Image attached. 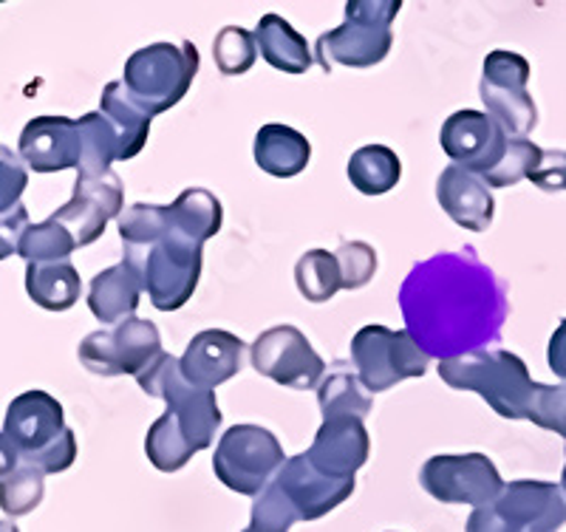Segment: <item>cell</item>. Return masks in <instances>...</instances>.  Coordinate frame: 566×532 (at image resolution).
I'll list each match as a JSON object with an SVG mask.
<instances>
[{
  "label": "cell",
  "instance_id": "obj_21",
  "mask_svg": "<svg viewBox=\"0 0 566 532\" xmlns=\"http://www.w3.org/2000/svg\"><path fill=\"white\" fill-rule=\"evenodd\" d=\"M368 453H371V439L363 419L335 417L323 419L315 442L306 450V459L321 473L335 476V479H354V473L368 462Z\"/></svg>",
  "mask_w": 566,
  "mask_h": 532
},
{
  "label": "cell",
  "instance_id": "obj_28",
  "mask_svg": "<svg viewBox=\"0 0 566 532\" xmlns=\"http://www.w3.org/2000/svg\"><path fill=\"white\" fill-rule=\"evenodd\" d=\"M348 179L363 196H386L402 179V161L386 145H366L348 159Z\"/></svg>",
  "mask_w": 566,
  "mask_h": 532
},
{
  "label": "cell",
  "instance_id": "obj_34",
  "mask_svg": "<svg viewBox=\"0 0 566 532\" xmlns=\"http://www.w3.org/2000/svg\"><path fill=\"white\" fill-rule=\"evenodd\" d=\"M212 58L224 77H239L255 65L258 45L252 32L239 27H227L212 40Z\"/></svg>",
  "mask_w": 566,
  "mask_h": 532
},
{
  "label": "cell",
  "instance_id": "obj_38",
  "mask_svg": "<svg viewBox=\"0 0 566 532\" xmlns=\"http://www.w3.org/2000/svg\"><path fill=\"white\" fill-rule=\"evenodd\" d=\"M530 423L544 430H553L566 439V383L564 385H535Z\"/></svg>",
  "mask_w": 566,
  "mask_h": 532
},
{
  "label": "cell",
  "instance_id": "obj_17",
  "mask_svg": "<svg viewBox=\"0 0 566 532\" xmlns=\"http://www.w3.org/2000/svg\"><path fill=\"white\" fill-rule=\"evenodd\" d=\"M493 510L515 532H558L566 524V496L553 481H510Z\"/></svg>",
  "mask_w": 566,
  "mask_h": 532
},
{
  "label": "cell",
  "instance_id": "obj_19",
  "mask_svg": "<svg viewBox=\"0 0 566 532\" xmlns=\"http://www.w3.org/2000/svg\"><path fill=\"white\" fill-rule=\"evenodd\" d=\"M65 430V410L52 394L27 392L12 399L3 419V434L18 445L20 462L45 450Z\"/></svg>",
  "mask_w": 566,
  "mask_h": 532
},
{
  "label": "cell",
  "instance_id": "obj_16",
  "mask_svg": "<svg viewBox=\"0 0 566 532\" xmlns=\"http://www.w3.org/2000/svg\"><path fill=\"white\" fill-rule=\"evenodd\" d=\"M18 156L34 174H60L83 161V134L69 116H34L18 142Z\"/></svg>",
  "mask_w": 566,
  "mask_h": 532
},
{
  "label": "cell",
  "instance_id": "obj_4",
  "mask_svg": "<svg viewBox=\"0 0 566 532\" xmlns=\"http://www.w3.org/2000/svg\"><path fill=\"white\" fill-rule=\"evenodd\" d=\"M125 263L159 312H176L193 298L201 278V244L174 230L145 244H125Z\"/></svg>",
  "mask_w": 566,
  "mask_h": 532
},
{
  "label": "cell",
  "instance_id": "obj_47",
  "mask_svg": "<svg viewBox=\"0 0 566 532\" xmlns=\"http://www.w3.org/2000/svg\"><path fill=\"white\" fill-rule=\"evenodd\" d=\"M560 490H564L566 496V465H564V473H560Z\"/></svg>",
  "mask_w": 566,
  "mask_h": 532
},
{
  "label": "cell",
  "instance_id": "obj_44",
  "mask_svg": "<svg viewBox=\"0 0 566 532\" xmlns=\"http://www.w3.org/2000/svg\"><path fill=\"white\" fill-rule=\"evenodd\" d=\"M547 359H549V368H553L555 377H558L560 383H566V317L558 323V328L553 332V337H549Z\"/></svg>",
  "mask_w": 566,
  "mask_h": 532
},
{
  "label": "cell",
  "instance_id": "obj_6",
  "mask_svg": "<svg viewBox=\"0 0 566 532\" xmlns=\"http://www.w3.org/2000/svg\"><path fill=\"white\" fill-rule=\"evenodd\" d=\"M399 0H348L346 23L317 38V63L323 71L332 65L371 69L391 52V23L399 14Z\"/></svg>",
  "mask_w": 566,
  "mask_h": 532
},
{
  "label": "cell",
  "instance_id": "obj_46",
  "mask_svg": "<svg viewBox=\"0 0 566 532\" xmlns=\"http://www.w3.org/2000/svg\"><path fill=\"white\" fill-rule=\"evenodd\" d=\"M0 532H20L14 521H0Z\"/></svg>",
  "mask_w": 566,
  "mask_h": 532
},
{
  "label": "cell",
  "instance_id": "obj_26",
  "mask_svg": "<svg viewBox=\"0 0 566 532\" xmlns=\"http://www.w3.org/2000/svg\"><path fill=\"white\" fill-rule=\"evenodd\" d=\"M27 292L45 312H69L80 301L83 281H80L77 267L71 261L29 263Z\"/></svg>",
  "mask_w": 566,
  "mask_h": 532
},
{
  "label": "cell",
  "instance_id": "obj_2",
  "mask_svg": "<svg viewBox=\"0 0 566 532\" xmlns=\"http://www.w3.org/2000/svg\"><path fill=\"white\" fill-rule=\"evenodd\" d=\"M439 377L453 392H473L504 419H530L535 397V379L530 377L524 359L502 348L459 354L439 359Z\"/></svg>",
  "mask_w": 566,
  "mask_h": 532
},
{
  "label": "cell",
  "instance_id": "obj_25",
  "mask_svg": "<svg viewBox=\"0 0 566 532\" xmlns=\"http://www.w3.org/2000/svg\"><path fill=\"white\" fill-rule=\"evenodd\" d=\"M252 38H255L261 58L275 71L306 74L312 69V54L306 38L297 34L281 14H264V18L258 20Z\"/></svg>",
  "mask_w": 566,
  "mask_h": 532
},
{
  "label": "cell",
  "instance_id": "obj_14",
  "mask_svg": "<svg viewBox=\"0 0 566 532\" xmlns=\"http://www.w3.org/2000/svg\"><path fill=\"white\" fill-rule=\"evenodd\" d=\"M125 212V187L123 179L108 170L97 176H77L74 196L69 205L60 207L52 219L69 230L74 244L91 247L97 238H103L105 225L119 219Z\"/></svg>",
  "mask_w": 566,
  "mask_h": 532
},
{
  "label": "cell",
  "instance_id": "obj_27",
  "mask_svg": "<svg viewBox=\"0 0 566 532\" xmlns=\"http://www.w3.org/2000/svg\"><path fill=\"white\" fill-rule=\"evenodd\" d=\"M168 216L174 230L187 236L190 241H196V244L210 241V238L221 230V225H224L221 201L216 199L210 190H201V187L185 190L179 199L170 201Z\"/></svg>",
  "mask_w": 566,
  "mask_h": 532
},
{
  "label": "cell",
  "instance_id": "obj_48",
  "mask_svg": "<svg viewBox=\"0 0 566 532\" xmlns=\"http://www.w3.org/2000/svg\"><path fill=\"white\" fill-rule=\"evenodd\" d=\"M244 532H250V530H244Z\"/></svg>",
  "mask_w": 566,
  "mask_h": 532
},
{
  "label": "cell",
  "instance_id": "obj_20",
  "mask_svg": "<svg viewBox=\"0 0 566 532\" xmlns=\"http://www.w3.org/2000/svg\"><path fill=\"white\" fill-rule=\"evenodd\" d=\"M244 341L224 328H207L196 334L179 357V372L187 383L205 392H216L221 383H230L244 366Z\"/></svg>",
  "mask_w": 566,
  "mask_h": 532
},
{
  "label": "cell",
  "instance_id": "obj_41",
  "mask_svg": "<svg viewBox=\"0 0 566 532\" xmlns=\"http://www.w3.org/2000/svg\"><path fill=\"white\" fill-rule=\"evenodd\" d=\"M530 181L547 192L566 190V150H544Z\"/></svg>",
  "mask_w": 566,
  "mask_h": 532
},
{
  "label": "cell",
  "instance_id": "obj_13",
  "mask_svg": "<svg viewBox=\"0 0 566 532\" xmlns=\"http://www.w3.org/2000/svg\"><path fill=\"white\" fill-rule=\"evenodd\" d=\"M250 359L261 377L297 392L317 388L326 374L323 357L297 326H272L258 334L250 346Z\"/></svg>",
  "mask_w": 566,
  "mask_h": 532
},
{
  "label": "cell",
  "instance_id": "obj_18",
  "mask_svg": "<svg viewBox=\"0 0 566 532\" xmlns=\"http://www.w3.org/2000/svg\"><path fill=\"white\" fill-rule=\"evenodd\" d=\"M275 484L292 501L301 521L323 519L354 493V479H335V476L321 473L312 468L306 453L286 459L275 473Z\"/></svg>",
  "mask_w": 566,
  "mask_h": 532
},
{
  "label": "cell",
  "instance_id": "obj_40",
  "mask_svg": "<svg viewBox=\"0 0 566 532\" xmlns=\"http://www.w3.org/2000/svg\"><path fill=\"white\" fill-rule=\"evenodd\" d=\"M77 459V439H74V430L65 428L57 439L45 450H40L38 456H32L29 462L23 465H32V468L43 470L45 476L49 473H65V470L74 465Z\"/></svg>",
  "mask_w": 566,
  "mask_h": 532
},
{
  "label": "cell",
  "instance_id": "obj_8",
  "mask_svg": "<svg viewBox=\"0 0 566 532\" xmlns=\"http://www.w3.org/2000/svg\"><path fill=\"white\" fill-rule=\"evenodd\" d=\"M281 442L272 430L261 425H235L224 430V437L212 453L216 479L239 496H258L270 484L272 476L283 468Z\"/></svg>",
  "mask_w": 566,
  "mask_h": 532
},
{
  "label": "cell",
  "instance_id": "obj_45",
  "mask_svg": "<svg viewBox=\"0 0 566 532\" xmlns=\"http://www.w3.org/2000/svg\"><path fill=\"white\" fill-rule=\"evenodd\" d=\"M20 468V450L12 439L0 430V479L12 476Z\"/></svg>",
  "mask_w": 566,
  "mask_h": 532
},
{
  "label": "cell",
  "instance_id": "obj_31",
  "mask_svg": "<svg viewBox=\"0 0 566 532\" xmlns=\"http://www.w3.org/2000/svg\"><path fill=\"white\" fill-rule=\"evenodd\" d=\"M295 283L301 295L312 303H326L340 292V267L335 252L310 250L295 267Z\"/></svg>",
  "mask_w": 566,
  "mask_h": 532
},
{
  "label": "cell",
  "instance_id": "obj_43",
  "mask_svg": "<svg viewBox=\"0 0 566 532\" xmlns=\"http://www.w3.org/2000/svg\"><path fill=\"white\" fill-rule=\"evenodd\" d=\"M464 532H515V530L502 519V515L495 513L493 504H490V507H479V510L470 513Z\"/></svg>",
  "mask_w": 566,
  "mask_h": 532
},
{
  "label": "cell",
  "instance_id": "obj_37",
  "mask_svg": "<svg viewBox=\"0 0 566 532\" xmlns=\"http://www.w3.org/2000/svg\"><path fill=\"white\" fill-rule=\"evenodd\" d=\"M335 258L337 267H340V286L348 292L366 286L377 272V252L366 241H340Z\"/></svg>",
  "mask_w": 566,
  "mask_h": 532
},
{
  "label": "cell",
  "instance_id": "obj_33",
  "mask_svg": "<svg viewBox=\"0 0 566 532\" xmlns=\"http://www.w3.org/2000/svg\"><path fill=\"white\" fill-rule=\"evenodd\" d=\"M77 250L74 238L65 227L54 219H45L43 225H29L18 247V255L27 258V263H49V261H69L71 252Z\"/></svg>",
  "mask_w": 566,
  "mask_h": 532
},
{
  "label": "cell",
  "instance_id": "obj_35",
  "mask_svg": "<svg viewBox=\"0 0 566 532\" xmlns=\"http://www.w3.org/2000/svg\"><path fill=\"white\" fill-rule=\"evenodd\" d=\"M541 156H544V148H538L535 142L510 139L502 161H499L490 174H484L482 181L490 187V190H493V187L499 190V187L518 185V181L530 179V174L538 167Z\"/></svg>",
  "mask_w": 566,
  "mask_h": 532
},
{
  "label": "cell",
  "instance_id": "obj_23",
  "mask_svg": "<svg viewBox=\"0 0 566 532\" xmlns=\"http://www.w3.org/2000/svg\"><path fill=\"white\" fill-rule=\"evenodd\" d=\"M142 281L128 263H116L111 270L99 272L88 289V309L105 326H119L123 321L134 317L142 298Z\"/></svg>",
  "mask_w": 566,
  "mask_h": 532
},
{
  "label": "cell",
  "instance_id": "obj_1",
  "mask_svg": "<svg viewBox=\"0 0 566 532\" xmlns=\"http://www.w3.org/2000/svg\"><path fill=\"white\" fill-rule=\"evenodd\" d=\"M406 332L428 357L451 359L499 341L507 321V286L473 250L417 263L402 283Z\"/></svg>",
  "mask_w": 566,
  "mask_h": 532
},
{
  "label": "cell",
  "instance_id": "obj_24",
  "mask_svg": "<svg viewBox=\"0 0 566 532\" xmlns=\"http://www.w3.org/2000/svg\"><path fill=\"white\" fill-rule=\"evenodd\" d=\"M255 165L275 179H292L303 174L312 159V145L301 131L290 125H264L255 134Z\"/></svg>",
  "mask_w": 566,
  "mask_h": 532
},
{
  "label": "cell",
  "instance_id": "obj_29",
  "mask_svg": "<svg viewBox=\"0 0 566 532\" xmlns=\"http://www.w3.org/2000/svg\"><path fill=\"white\" fill-rule=\"evenodd\" d=\"M317 403H321L323 419L335 417H357L366 419L371 414V394L363 388L360 377L346 368L328 372V377L317 385Z\"/></svg>",
  "mask_w": 566,
  "mask_h": 532
},
{
  "label": "cell",
  "instance_id": "obj_42",
  "mask_svg": "<svg viewBox=\"0 0 566 532\" xmlns=\"http://www.w3.org/2000/svg\"><path fill=\"white\" fill-rule=\"evenodd\" d=\"M29 230V212L27 207L18 205L9 212L0 216V261H7L9 255H14L20 247V238Z\"/></svg>",
  "mask_w": 566,
  "mask_h": 532
},
{
  "label": "cell",
  "instance_id": "obj_36",
  "mask_svg": "<svg viewBox=\"0 0 566 532\" xmlns=\"http://www.w3.org/2000/svg\"><path fill=\"white\" fill-rule=\"evenodd\" d=\"M301 521L297 510L292 507V501L283 496V490L277 488L275 481H270L261 493L255 496V504H252L250 515V532H290L292 524Z\"/></svg>",
  "mask_w": 566,
  "mask_h": 532
},
{
  "label": "cell",
  "instance_id": "obj_12",
  "mask_svg": "<svg viewBox=\"0 0 566 532\" xmlns=\"http://www.w3.org/2000/svg\"><path fill=\"white\" fill-rule=\"evenodd\" d=\"M419 481L442 504H495L502 496L504 479L484 453H442L431 456L419 470Z\"/></svg>",
  "mask_w": 566,
  "mask_h": 532
},
{
  "label": "cell",
  "instance_id": "obj_15",
  "mask_svg": "<svg viewBox=\"0 0 566 532\" xmlns=\"http://www.w3.org/2000/svg\"><path fill=\"white\" fill-rule=\"evenodd\" d=\"M439 142H442L444 156H451L453 165L468 170V174L484 176L502 161L510 136L490 114L464 108L444 119Z\"/></svg>",
  "mask_w": 566,
  "mask_h": 532
},
{
  "label": "cell",
  "instance_id": "obj_32",
  "mask_svg": "<svg viewBox=\"0 0 566 532\" xmlns=\"http://www.w3.org/2000/svg\"><path fill=\"white\" fill-rule=\"evenodd\" d=\"M45 493V473L32 468V465H20L12 476L0 479V510L9 519H20L38 510Z\"/></svg>",
  "mask_w": 566,
  "mask_h": 532
},
{
  "label": "cell",
  "instance_id": "obj_9",
  "mask_svg": "<svg viewBox=\"0 0 566 532\" xmlns=\"http://www.w3.org/2000/svg\"><path fill=\"white\" fill-rule=\"evenodd\" d=\"M428 359L406 328L363 326L352 337V363L368 394H382L402 379L422 377Z\"/></svg>",
  "mask_w": 566,
  "mask_h": 532
},
{
  "label": "cell",
  "instance_id": "obj_30",
  "mask_svg": "<svg viewBox=\"0 0 566 532\" xmlns=\"http://www.w3.org/2000/svg\"><path fill=\"white\" fill-rule=\"evenodd\" d=\"M145 453H148L150 465H154L159 473H176V470H181L190 459H193L196 448L187 442V437L181 434L174 414L165 410V414H161V417L148 428V437H145Z\"/></svg>",
  "mask_w": 566,
  "mask_h": 532
},
{
  "label": "cell",
  "instance_id": "obj_39",
  "mask_svg": "<svg viewBox=\"0 0 566 532\" xmlns=\"http://www.w3.org/2000/svg\"><path fill=\"white\" fill-rule=\"evenodd\" d=\"M29 174L18 154L0 145V216L20 205V196L27 190Z\"/></svg>",
  "mask_w": 566,
  "mask_h": 532
},
{
  "label": "cell",
  "instance_id": "obj_5",
  "mask_svg": "<svg viewBox=\"0 0 566 532\" xmlns=\"http://www.w3.org/2000/svg\"><path fill=\"white\" fill-rule=\"evenodd\" d=\"M199 49L190 40L150 43L128 58L123 85L130 100L154 119L185 100L199 74Z\"/></svg>",
  "mask_w": 566,
  "mask_h": 532
},
{
  "label": "cell",
  "instance_id": "obj_3",
  "mask_svg": "<svg viewBox=\"0 0 566 532\" xmlns=\"http://www.w3.org/2000/svg\"><path fill=\"white\" fill-rule=\"evenodd\" d=\"M83 134V161L80 176L108 174L114 161H128L142 154L150 136V116L130 100L123 80L103 88L99 111L77 119Z\"/></svg>",
  "mask_w": 566,
  "mask_h": 532
},
{
  "label": "cell",
  "instance_id": "obj_22",
  "mask_svg": "<svg viewBox=\"0 0 566 532\" xmlns=\"http://www.w3.org/2000/svg\"><path fill=\"white\" fill-rule=\"evenodd\" d=\"M437 201L453 225L470 232H484L493 225L495 201L490 187L484 185L482 176L468 174L462 167L448 165L437 179Z\"/></svg>",
  "mask_w": 566,
  "mask_h": 532
},
{
  "label": "cell",
  "instance_id": "obj_7",
  "mask_svg": "<svg viewBox=\"0 0 566 532\" xmlns=\"http://www.w3.org/2000/svg\"><path fill=\"white\" fill-rule=\"evenodd\" d=\"M136 379L148 397H159L168 403V414H174L181 434L187 437V442L193 445L196 453L210 448L221 425L219 399H216V392H205V388L187 383L185 374L179 372V357L161 352L154 359V366L142 372Z\"/></svg>",
  "mask_w": 566,
  "mask_h": 532
},
{
  "label": "cell",
  "instance_id": "obj_10",
  "mask_svg": "<svg viewBox=\"0 0 566 532\" xmlns=\"http://www.w3.org/2000/svg\"><path fill=\"white\" fill-rule=\"evenodd\" d=\"M530 85L527 58L515 52H490L482 63V103L495 123L507 131L510 139H527L538 125V108H535Z\"/></svg>",
  "mask_w": 566,
  "mask_h": 532
},
{
  "label": "cell",
  "instance_id": "obj_11",
  "mask_svg": "<svg viewBox=\"0 0 566 532\" xmlns=\"http://www.w3.org/2000/svg\"><path fill=\"white\" fill-rule=\"evenodd\" d=\"M161 354V334L156 323L128 317L111 332H91L77 348V357L91 374L99 377H116L130 374L139 377L154 366Z\"/></svg>",
  "mask_w": 566,
  "mask_h": 532
}]
</instances>
